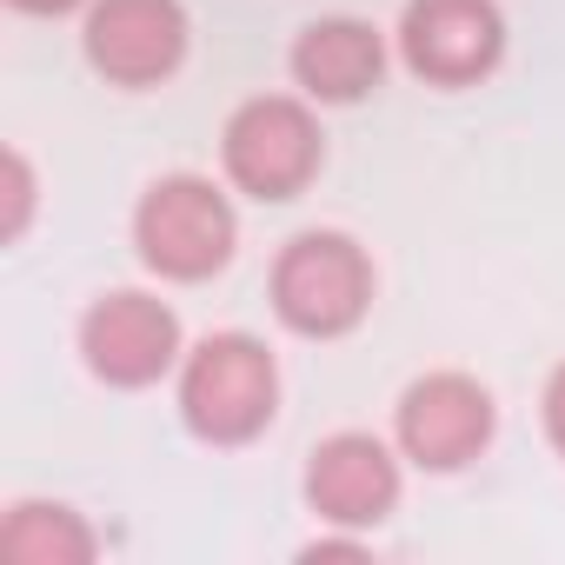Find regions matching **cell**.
I'll use <instances>...</instances> for the list:
<instances>
[{
    "instance_id": "obj_1",
    "label": "cell",
    "mask_w": 565,
    "mask_h": 565,
    "mask_svg": "<svg viewBox=\"0 0 565 565\" xmlns=\"http://www.w3.org/2000/svg\"><path fill=\"white\" fill-rule=\"evenodd\" d=\"M266 294H273V313H279L287 333H300V340H347L373 313V259H366L360 239L313 226V233H294L287 246H279Z\"/></svg>"
},
{
    "instance_id": "obj_2",
    "label": "cell",
    "mask_w": 565,
    "mask_h": 565,
    "mask_svg": "<svg viewBox=\"0 0 565 565\" xmlns=\"http://www.w3.org/2000/svg\"><path fill=\"white\" fill-rule=\"evenodd\" d=\"M279 413V366L253 333H206L180 360V419L206 446H246Z\"/></svg>"
},
{
    "instance_id": "obj_3",
    "label": "cell",
    "mask_w": 565,
    "mask_h": 565,
    "mask_svg": "<svg viewBox=\"0 0 565 565\" xmlns=\"http://www.w3.org/2000/svg\"><path fill=\"white\" fill-rule=\"evenodd\" d=\"M320 160H327V134H320L313 107L294 94H253L220 127V167L259 206L300 200L313 186Z\"/></svg>"
},
{
    "instance_id": "obj_4",
    "label": "cell",
    "mask_w": 565,
    "mask_h": 565,
    "mask_svg": "<svg viewBox=\"0 0 565 565\" xmlns=\"http://www.w3.org/2000/svg\"><path fill=\"white\" fill-rule=\"evenodd\" d=\"M233 246H239L233 200L200 173H167L134 206V253L160 279H180V287L213 279L233 259Z\"/></svg>"
},
{
    "instance_id": "obj_5",
    "label": "cell",
    "mask_w": 565,
    "mask_h": 565,
    "mask_svg": "<svg viewBox=\"0 0 565 565\" xmlns=\"http://www.w3.org/2000/svg\"><path fill=\"white\" fill-rule=\"evenodd\" d=\"M81 360L100 386H120V393H140L153 380H167L180 360H186V340H180V313L153 294H100L87 313H81Z\"/></svg>"
},
{
    "instance_id": "obj_6",
    "label": "cell",
    "mask_w": 565,
    "mask_h": 565,
    "mask_svg": "<svg viewBox=\"0 0 565 565\" xmlns=\"http://www.w3.org/2000/svg\"><path fill=\"white\" fill-rule=\"evenodd\" d=\"M186 34L180 0H87L81 54L107 87H160L180 74Z\"/></svg>"
},
{
    "instance_id": "obj_7",
    "label": "cell",
    "mask_w": 565,
    "mask_h": 565,
    "mask_svg": "<svg viewBox=\"0 0 565 565\" xmlns=\"http://www.w3.org/2000/svg\"><path fill=\"white\" fill-rule=\"evenodd\" d=\"M499 406L472 373H426L393 406V439L419 472H459L492 446Z\"/></svg>"
},
{
    "instance_id": "obj_8",
    "label": "cell",
    "mask_w": 565,
    "mask_h": 565,
    "mask_svg": "<svg viewBox=\"0 0 565 565\" xmlns=\"http://www.w3.org/2000/svg\"><path fill=\"white\" fill-rule=\"evenodd\" d=\"M399 61L426 87H479L505 61L499 0H406Z\"/></svg>"
},
{
    "instance_id": "obj_9",
    "label": "cell",
    "mask_w": 565,
    "mask_h": 565,
    "mask_svg": "<svg viewBox=\"0 0 565 565\" xmlns=\"http://www.w3.org/2000/svg\"><path fill=\"white\" fill-rule=\"evenodd\" d=\"M399 459L386 439L373 433H333L313 446L307 459V505L320 525H340V532H366L380 525L393 505H399Z\"/></svg>"
},
{
    "instance_id": "obj_10",
    "label": "cell",
    "mask_w": 565,
    "mask_h": 565,
    "mask_svg": "<svg viewBox=\"0 0 565 565\" xmlns=\"http://www.w3.org/2000/svg\"><path fill=\"white\" fill-rule=\"evenodd\" d=\"M386 74V41L373 21H353V14H327V21H307L300 41H294V81L307 100L320 107H353L380 87Z\"/></svg>"
},
{
    "instance_id": "obj_11",
    "label": "cell",
    "mask_w": 565,
    "mask_h": 565,
    "mask_svg": "<svg viewBox=\"0 0 565 565\" xmlns=\"http://www.w3.org/2000/svg\"><path fill=\"white\" fill-rule=\"evenodd\" d=\"M0 552H8L14 565H87L100 552V539L61 499H14L8 525H0Z\"/></svg>"
},
{
    "instance_id": "obj_12",
    "label": "cell",
    "mask_w": 565,
    "mask_h": 565,
    "mask_svg": "<svg viewBox=\"0 0 565 565\" xmlns=\"http://www.w3.org/2000/svg\"><path fill=\"white\" fill-rule=\"evenodd\" d=\"M8 220H0V233L8 239H21L28 233V220H34V167H28V153L21 147H8Z\"/></svg>"
},
{
    "instance_id": "obj_13",
    "label": "cell",
    "mask_w": 565,
    "mask_h": 565,
    "mask_svg": "<svg viewBox=\"0 0 565 565\" xmlns=\"http://www.w3.org/2000/svg\"><path fill=\"white\" fill-rule=\"evenodd\" d=\"M539 419H545V439H552V452L565 459V360H558V366H552V380H545Z\"/></svg>"
},
{
    "instance_id": "obj_14",
    "label": "cell",
    "mask_w": 565,
    "mask_h": 565,
    "mask_svg": "<svg viewBox=\"0 0 565 565\" xmlns=\"http://www.w3.org/2000/svg\"><path fill=\"white\" fill-rule=\"evenodd\" d=\"M300 558L307 565H320V558H366V539L353 532V539H313V545H300Z\"/></svg>"
},
{
    "instance_id": "obj_15",
    "label": "cell",
    "mask_w": 565,
    "mask_h": 565,
    "mask_svg": "<svg viewBox=\"0 0 565 565\" xmlns=\"http://www.w3.org/2000/svg\"><path fill=\"white\" fill-rule=\"evenodd\" d=\"M8 8L41 14V21H61V14H74V8H87V0H8Z\"/></svg>"
}]
</instances>
